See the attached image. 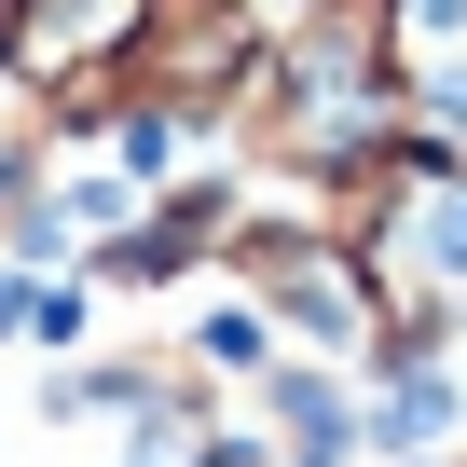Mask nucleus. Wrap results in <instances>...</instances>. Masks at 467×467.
Here are the masks:
<instances>
[{
  "label": "nucleus",
  "instance_id": "0eeeda50",
  "mask_svg": "<svg viewBox=\"0 0 467 467\" xmlns=\"http://www.w3.org/2000/svg\"><path fill=\"white\" fill-rule=\"evenodd\" d=\"M220 467H275V453H248V440H220Z\"/></svg>",
  "mask_w": 467,
  "mask_h": 467
},
{
  "label": "nucleus",
  "instance_id": "7ed1b4c3",
  "mask_svg": "<svg viewBox=\"0 0 467 467\" xmlns=\"http://www.w3.org/2000/svg\"><path fill=\"white\" fill-rule=\"evenodd\" d=\"M220 289L248 303L262 330H289L303 358H371L385 344V289H371V262H358V234L330 220V206H303V220H234L220 234Z\"/></svg>",
  "mask_w": 467,
  "mask_h": 467
},
{
  "label": "nucleus",
  "instance_id": "6e6552de",
  "mask_svg": "<svg viewBox=\"0 0 467 467\" xmlns=\"http://www.w3.org/2000/svg\"><path fill=\"white\" fill-rule=\"evenodd\" d=\"M262 15H289V0H262Z\"/></svg>",
  "mask_w": 467,
  "mask_h": 467
},
{
  "label": "nucleus",
  "instance_id": "423d86ee",
  "mask_svg": "<svg viewBox=\"0 0 467 467\" xmlns=\"http://www.w3.org/2000/svg\"><path fill=\"white\" fill-rule=\"evenodd\" d=\"M248 453H275V467H344V453H358V412H344V385H330L317 358H262Z\"/></svg>",
  "mask_w": 467,
  "mask_h": 467
},
{
  "label": "nucleus",
  "instance_id": "39448f33",
  "mask_svg": "<svg viewBox=\"0 0 467 467\" xmlns=\"http://www.w3.org/2000/svg\"><path fill=\"white\" fill-rule=\"evenodd\" d=\"M151 0H0V97L28 110H97Z\"/></svg>",
  "mask_w": 467,
  "mask_h": 467
},
{
  "label": "nucleus",
  "instance_id": "f03ea898",
  "mask_svg": "<svg viewBox=\"0 0 467 467\" xmlns=\"http://www.w3.org/2000/svg\"><path fill=\"white\" fill-rule=\"evenodd\" d=\"M330 220L358 234V262L385 289V330H467V165L399 138L371 179L330 192Z\"/></svg>",
  "mask_w": 467,
  "mask_h": 467
},
{
  "label": "nucleus",
  "instance_id": "f257e3e1",
  "mask_svg": "<svg viewBox=\"0 0 467 467\" xmlns=\"http://www.w3.org/2000/svg\"><path fill=\"white\" fill-rule=\"evenodd\" d=\"M220 138H248V179H303L330 206L344 179H371L412 138V15L399 0H289L248 110Z\"/></svg>",
  "mask_w": 467,
  "mask_h": 467
},
{
  "label": "nucleus",
  "instance_id": "20e7f679",
  "mask_svg": "<svg viewBox=\"0 0 467 467\" xmlns=\"http://www.w3.org/2000/svg\"><path fill=\"white\" fill-rule=\"evenodd\" d=\"M262 42H275L262 0H151L138 42H124V69H110V97L151 110V124H179V138H220L234 110H248V83H262Z\"/></svg>",
  "mask_w": 467,
  "mask_h": 467
}]
</instances>
